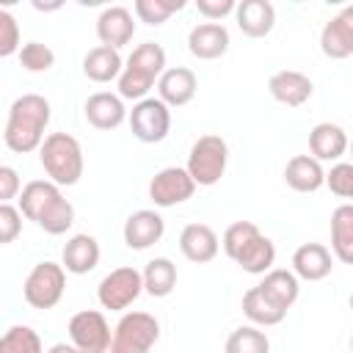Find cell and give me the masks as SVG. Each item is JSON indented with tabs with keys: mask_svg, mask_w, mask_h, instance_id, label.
<instances>
[{
	"mask_svg": "<svg viewBox=\"0 0 353 353\" xmlns=\"http://www.w3.org/2000/svg\"><path fill=\"white\" fill-rule=\"evenodd\" d=\"M47 124H50V102L41 94H22L8 108L3 141L17 154L36 152L44 143Z\"/></svg>",
	"mask_w": 353,
	"mask_h": 353,
	"instance_id": "cell-1",
	"label": "cell"
},
{
	"mask_svg": "<svg viewBox=\"0 0 353 353\" xmlns=\"http://www.w3.org/2000/svg\"><path fill=\"white\" fill-rule=\"evenodd\" d=\"M19 212L47 234H63L74 223V207L63 199L61 185L50 179H33L19 193Z\"/></svg>",
	"mask_w": 353,
	"mask_h": 353,
	"instance_id": "cell-2",
	"label": "cell"
},
{
	"mask_svg": "<svg viewBox=\"0 0 353 353\" xmlns=\"http://www.w3.org/2000/svg\"><path fill=\"white\" fill-rule=\"evenodd\" d=\"M39 163L55 185H77L83 176V149L80 141L69 132H52L39 149Z\"/></svg>",
	"mask_w": 353,
	"mask_h": 353,
	"instance_id": "cell-3",
	"label": "cell"
},
{
	"mask_svg": "<svg viewBox=\"0 0 353 353\" xmlns=\"http://www.w3.org/2000/svg\"><path fill=\"white\" fill-rule=\"evenodd\" d=\"M226 160H229V146L221 135H201L188 154V174L193 176L196 185L201 188H212L215 182H221L223 171H226Z\"/></svg>",
	"mask_w": 353,
	"mask_h": 353,
	"instance_id": "cell-4",
	"label": "cell"
},
{
	"mask_svg": "<svg viewBox=\"0 0 353 353\" xmlns=\"http://www.w3.org/2000/svg\"><path fill=\"white\" fill-rule=\"evenodd\" d=\"M160 336V323L149 312H127L113 328V353H149Z\"/></svg>",
	"mask_w": 353,
	"mask_h": 353,
	"instance_id": "cell-5",
	"label": "cell"
},
{
	"mask_svg": "<svg viewBox=\"0 0 353 353\" xmlns=\"http://www.w3.org/2000/svg\"><path fill=\"white\" fill-rule=\"evenodd\" d=\"M66 290V270L55 262H39L22 284V295L33 309H52Z\"/></svg>",
	"mask_w": 353,
	"mask_h": 353,
	"instance_id": "cell-6",
	"label": "cell"
},
{
	"mask_svg": "<svg viewBox=\"0 0 353 353\" xmlns=\"http://www.w3.org/2000/svg\"><path fill=\"white\" fill-rule=\"evenodd\" d=\"M141 292H143V273L130 265L110 270L97 287V298L102 309H110V312H124L127 306L135 303Z\"/></svg>",
	"mask_w": 353,
	"mask_h": 353,
	"instance_id": "cell-7",
	"label": "cell"
},
{
	"mask_svg": "<svg viewBox=\"0 0 353 353\" xmlns=\"http://www.w3.org/2000/svg\"><path fill=\"white\" fill-rule=\"evenodd\" d=\"M127 121H130V130L138 141L160 143L171 130V110L160 97H146V99L132 105Z\"/></svg>",
	"mask_w": 353,
	"mask_h": 353,
	"instance_id": "cell-8",
	"label": "cell"
},
{
	"mask_svg": "<svg viewBox=\"0 0 353 353\" xmlns=\"http://www.w3.org/2000/svg\"><path fill=\"white\" fill-rule=\"evenodd\" d=\"M69 339L80 353H108L113 345L110 325L102 312L83 309L69 320Z\"/></svg>",
	"mask_w": 353,
	"mask_h": 353,
	"instance_id": "cell-9",
	"label": "cell"
},
{
	"mask_svg": "<svg viewBox=\"0 0 353 353\" xmlns=\"http://www.w3.org/2000/svg\"><path fill=\"white\" fill-rule=\"evenodd\" d=\"M193 190H196L193 176L188 174V168H179V165L157 171L149 182V199L157 207H176V204L188 201L193 196Z\"/></svg>",
	"mask_w": 353,
	"mask_h": 353,
	"instance_id": "cell-10",
	"label": "cell"
},
{
	"mask_svg": "<svg viewBox=\"0 0 353 353\" xmlns=\"http://www.w3.org/2000/svg\"><path fill=\"white\" fill-rule=\"evenodd\" d=\"M320 50L323 55L342 61L353 55V3L345 6L336 17H331L320 33Z\"/></svg>",
	"mask_w": 353,
	"mask_h": 353,
	"instance_id": "cell-11",
	"label": "cell"
},
{
	"mask_svg": "<svg viewBox=\"0 0 353 353\" xmlns=\"http://www.w3.org/2000/svg\"><path fill=\"white\" fill-rule=\"evenodd\" d=\"M135 36V19H132V11L124 8V6H108L102 8V14L97 17V39L105 44V47H124L130 44Z\"/></svg>",
	"mask_w": 353,
	"mask_h": 353,
	"instance_id": "cell-12",
	"label": "cell"
},
{
	"mask_svg": "<svg viewBox=\"0 0 353 353\" xmlns=\"http://www.w3.org/2000/svg\"><path fill=\"white\" fill-rule=\"evenodd\" d=\"M165 232V221L154 210H138L124 221V243L132 251H146L149 245L160 243Z\"/></svg>",
	"mask_w": 353,
	"mask_h": 353,
	"instance_id": "cell-13",
	"label": "cell"
},
{
	"mask_svg": "<svg viewBox=\"0 0 353 353\" xmlns=\"http://www.w3.org/2000/svg\"><path fill=\"white\" fill-rule=\"evenodd\" d=\"M188 50L199 61H215L229 50V30L221 22H201L188 33Z\"/></svg>",
	"mask_w": 353,
	"mask_h": 353,
	"instance_id": "cell-14",
	"label": "cell"
},
{
	"mask_svg": "<svg viewBox=\"0 0 353 353\" xmlns=\"http://www.w3.org/2000/svg\"><path fill=\"white\" fill-rule=\"evenodd\" d=\"M199 80L193 74V69L188 66H171L160 74L157 80V97L168 105V108H182L196 97Z\"/></svg>",
	"mask_w": 353,
	"mask_h": 353,
	"instance_id": "cell-15",
	"label": "cell"
},
{
	"mask_svg": "<svg viewBox=\"0 0 353 353\" xmlns=\"http://www.w3.org/2000/svg\"><path fill=\"white\" fill-rule=\"evenodd\" d=\"M268 91L276 102L287 105V108H301L303 102H309L314 85L303 72L295 69H281L268 80Z\"/></svg>",
	"mask_w": 353,
	"mask_h": 353,
	"instance_id": "cell-16",
	"label": "cell"
},
{
	"mask_svg": "<svg viewBox=\"0 0 353 353\" xmlns=\"http://www.w3.org/2000/svg\"><path fill=\"white\" fill-rule=\"evenodd\" d=\"M85 119L91 127L97 130H116L119 124H124V119L130 116L121 97L119 94H110V91H97L85 99Z\"/></svg>",
	"mask_w": 353,
	"mask_h": 353,
	"instance_id": "cell-17",
	"label": "cell"
},
{
	"mask_svg": "<svg viewBox=\"0 0 353 353\" xmlns=\"http://www.w3.org/2000/svg\"><path fill=\"white\" fill-rule=\"evenodd\" d=\"M234 19L248 39H265L276 25V8L270 0H243L237 3Z\"/></svg>",
	"mask_w": 353,
	"mask_h": 353,
	"instance_id": "cell-18",
	"label": "cell"
},
{
	"mask_svg": "<svg viewBox=\"0 0 353 353\" xmlns=\"http://www.w3.org/2000/svg\"><path fill=\"white\" fill-rule=\"evenodd\" d=\"M218 234L212 226L207 223H188L179 234V251L185 259L196 262V265H204L210 259H215L218 254Z\"/></svg>",
	"mask_w": 353,
	"mask_h": 353,
	"instance_id": "cell-19",
	"label": "cell"
},
{
	"mask_svg": "<svg viewBox=\"0 0 353 353\" xmlns=\"http://www.w3.org/2000/svg\"><path fill=\"white\" fill-rule=\"evenodd\" d=\"M331 251L323 243H303L292 254V273L303 281H320L331 273Z\"/></svg>",
	"mask_w": 353,
	"mask_h": 353,
	"instance_id": "cell-20",
	"label": "cell"
},
{
	"mask_svg": "<svg viewBox=\"0 0 353 353\" xmlns=\"http://www.w3.org/2000/svg\"><path fill=\"white\" fill-rule=\"evenodd\" d=\"M347 135L339 124H331V121H320L312 127L309 132V152L314 160H339L345 152H347Z\"/></svg>",
	"mask_w": 353,
	"mask_h": 353,
	"instance_id": "cell-21",
	"label": "cell"
},
{
	"mask_svg": "<svg viewBox=\"0 0 353 353\" xmlns=\"http://www.w3.org/2000/svg\"><path fill=\"white\" fill-rule=\"evenodd\" d=\"M61 259H63V270L66 273H74V276L91 273L99 265V243H97V237H91V234L69 237L66 245H63Z\"/></svg>",
	"mask_w": 353,
	"mask_h": 353,
	"instance_id": "cell-22",
	"label": "cell"
},
{
	"mask_svg": "<svg viewBox=\"0 0 353 353\" xmlns=\"http://www.w3.org/2000/svg\"><path fill=\"white\" fill-rule=\"evenodd\" d=\"M284 182L298 193H314L325 185V171L312 154H295L284 168Z\"/></svg>",
	"mask_w": 353,
	"mask_h": 353,
	"instance_id": "cell-23",
	"label": "cell"
},
{
	"mask_svg": "<svg viewBox=\"0 0 353 353\" xmlns=\"http://www.w3.org/2000/svg\"><path fill=\"white\" fill-rule=\"evenodd\" d=\"M121 72H124V61H121L119 50H113V47L99 44V47L88 50L85 58H83V74H85L88 80H94V83L119 80Z\"/></svg>",
	"mask_w": 353,
	"mask_h": 353,
	"instance_id": "cell-24",
	"label": "cell"
},
{
	"mask_svg": "<svg viewBox=\"0 0 353 353\" xmlns=\"http://www.w3.org/2000/svg\"><path fill=\"white\" fill-rule=\"evenodd\" d=\"M262 292L276 303L281 306L284 312L298 301V292H301V284H298V276L292 270H284V268H273L265 273V279L259 281Z\"/></svg>",
	"mask_w": 353,
	"mask_h": 353,
	"instance_id": "cell-25",
	"label": "cell"
},
{
	"mask_svg": "<svg viewBox=\"0 0 353 353\" xmlns=\"http://www.w3.org/2000/svg\"><path fill=\"white\" fill-rule=\"evenodd\" d=\"M331 248L345 265H353V204H339L331 212Z\"/></svg>",
	"mask_w": 353,
	"mask_h": 353,
	"instance_id": "cell-26",
	"label": "cell"
},
{
	"mask_svg": "<svg viewBox=\"0 0 353 353\" xmlns=\"http://www.w3.org/2000/svg\"><path fill=\"white\" fill-rule=\"evenodd\" d=\"M243 314H245L254 325H279V323L287 317V312H284L281 306H276V303L262 292L259 284L251 287V290L243 295Z\"/></svg>",
	"mask_w": 353,
	"mask_h": 353,
	"instance_id": "cell-27",
	"label": "cell"
},
{
	"mask_svg": "<svg viewBox=\"0 0 353 353\" xmlns=\"http://www.w3.org/2000/svg\"><path fill=\"white\" fill-rule=\"evenodd\" d=\"M176 287V265L168 256H154L143 268V290L152 298H165Z\"/></svg>",
	"mask_w": 353,
	"mask_h": 353,
	"instance_id": "cell-28",
	"label": "cell"
},
{
	"mask_svg": "<svg viewBox=\"0 0 353 353\" xmlns=\"http://www.w3.org/2000/svg\"><path fill=\"white\" fill-rule=\"evenodd\" d=\"M245 273H254V276H265L268 270H273V262H276V245L265 237V234H259V237H254L245 248H243V254L234 259Z\"/></svg>",
	"mask_w": 353,
	"mask_h": 353,
	"instance_id": "cell-29",
	"label": "cell"
},
{
	"mask_svg": "<svg viewBox=\"0 0 353 353\" xmlns=\"http://www.w3.org/2000/svg\"><path fill=\"white\" fill-rule=\"evenodd\" d=\"M127 66H132V69H138V72L160 80V74L165 72V50L160 44H154V41H143V44H138L130 52Z\"/></svg>",
	"mask_w": 353,
	"mask_h": 353,
	"instance_id": "cell-30",
	"label": "cell"
},
{
	"mask_svg": "<svg viewBox=\"0 0 353 353\" xmlns=\"http://www.w3.org/2000/svg\"><path fill=\"white\" fill-rule=\"evenodd\" d=\"M226 353H270V339L256 325H240L229 334Z\"/></svg>",
	"mask_w": 353,
	"mask_h": 353,
	"instance_id": "cell-31",
	"label": "cell"
},
{
	"mask_svg": "<svg viewBox=\"0 0 353 353\" xmlns=\"http://www.w3.org/2000/svg\"><path fill=\"white\" fill-rule=\"evenodd\" d=\"M0 353H44L41 336L30 325H11L0 339Z\"/></svg>",
	"mask_w": 353,
	"mask_h": 353,
	"instance_id": "cell-32",
	"label": "cell"
},
{
	"mask_svg": "<svg viewBox=\"0 0 353 353\" xmlns=\"http://www.w3.org/2000/svg\"><path fill=\"white\" fill-rule=\"evenodd\" d=\"M262 232H259V226L256 223H251V221H234L232 226H226V232H223V251H226V256L234 262L240 254H243V248L254 240V237H259Z\"/></svg>",
	"mask_w": 353,
	"mask_h": 353,
	"instance_id": "cell-33",
	"label": "cell"
},
{
	"mask_svg": "<svg viewBox=\"0 0 353 353\" xmlns=\"http://www.w3.org/2000/svg\"><path fill=\"white\" fill-rule=\"evenodd\" d=\"M185 0H135V17L146 25H163L171 14H176Z\"/></svg>",
	"mask_w": 353,
	"mask_h": 353,
	"instance_id": "cell-34",
	"label": "cell"
},
{
	"mask_svg": "<svg viewBox=\"0 0 353 353\" xmlns=\"http://www.w3.org/2000/svg\"><path fill=\"white\" fill-rule=\"evenodd\" d=\"M157 80L154 77H149V74H143V72H138V69H132V66H124V72H121V77H119V97L121 99H146V94L152 91V85H154Z\"/></svg>",
	"mask_w": 353,
	"mask_h": 353,
	"instance_id": "cell-35",
	"label": "cell"
},
{
	"mask_svg": "<svg viewBox=\"0 0 353 353\" xmlns=\"http://www.w3.org/2000/svg\"><path fill=\"white\" fill-rule=\"evenodd\" d=\"M19 63L28 72H47L55 63V52L47 44H41V41H28L19 50Z\"/></svg>",
	"mask_w": 353,
	"mask_h": 353,
	"instance_id": "cell-36",
	"label": "cell"
},
{
	"mask_svg": "<svg viewBox=\"0 0 353 353\" xmlns=\"http://www.w3.org/2000/svg\"><path fill=\"white\" fill-rule=\"evenodd\" d=\"M325 185L339 199H353V163H334L325 174Z\"/></svg>",
	"mask_w": 353,
	"mask_h": 353,
	"instance_id": "cell-37",
	"label": "cell"
},
{
	"mask_svg": "<svg viewBox=\"0 0 353 353\" xmlns=\"http://www.w3.org/2000/svg\"><path fill=\"white\" fill-rule=\"evenodd\" d=\"M19 50H22V44H19V25H17L14 14L3 8L0 11V55L11 58Z\"/></svg>",
	"mask_w": 353,
	"mask_h": 353,
	"instance_id": "cell-38",
	"label": "cell"
},
{
	"mask_svg": "<svg viewBox=\"0 0 353 353\" xmlns=\"http://www.w3.org/2000/svg\"><path fill=\"white\" fill-rule=\"evenodd\" d=\"M22 232V212L14 204H0V243H14Z\"/></svg>",
	"mask_w": 353,
	"mask_h": 353,
	"instance_id": "cell-39",
	"label": "cell"
},
{
	"mask_svg": "<svg viewBox=\"0 0 353 353\" xmlns=\"http://www.w3.org/2000/svg\"><path fill=\"white\" fill-rule=\"evenodd\" d=\"M196 8L204 19L210 22H221L223 17L234 14L237 11V3L234 0H196Z\"/></svg>",
	"mask_w": 353,
	"mask_h": 353,
	"instance_id": "cell-40",
	"label": "cell"
},
{
	"mask_svg": "<svg viewBox=\"0 0 353 353\" xmlns=\"http://www.w3.org/2000/svg\"><path fill=\"white\" fill-rule=\"evenodd\" d=\"M17 193H22L19 174L11 165H0V199H3V204H11V199H17Z\"/></svg>",
	"mask_w": 353,
	"mask_h": 353,
	"instance_id": "cell-41",
	"label": "cell"
},
{
	"mask_svg": "<svg viewBox=\"0 0 353 353\" xmlns=\"http://www.w3.org/2000/svg\"><path fill=\"white\" fill-rule=\"evenodd\" d=\"M47 353H80V350H77L72 342H69V345H66V342H58V345H52Z\"/></svg>",
	"mask_w": 353,
	"mask_h": 353,
	"instance_id": "cell-42",
	"label": "cell"
},
{
	"mask_svg": "<svg viewBox=\"0 0 353 353\" xmlns=\"http://www.w3.org/2000/svg\"><path fill=\"white\" fill-rule=\"evenodd\" d=\"M33 8H39V11H55V8H61V3H50V6H44V3H33Z\"/></svg>",
	"mask_w": 353,
	"mask_h": 353,
	"instance_id": "cell-43",
	"label": "cell"
},
{
	"mask_svg": "<svg viewBox=\"0 0 353 353\" xmlns=\"http://www.w3.org/2000/svg\"><path fill=\"white\" fill-rule=\"evenodd\" d=\"M350 309H353V292H350Z\"/></svg>",
	"mask_w": 353,
	"mask_h": 353,
	"instance_id": "cell-44",
	"label": "cell"
},
{
	"mask_svg": "<svg viewBox=\"0 0 353 353\" xmlns=\"http://www.w3.org/2000/svg\"><path fill=\"white\" fill-rule=\"evenodd\" d=\"M350 350H353V336H350Z\"/></svg>",
	"mask_w": 353,
	"mask_h": 353,
	"instance_id": "cell-45",
	"label": "cell"
},
{
	"mask_svg": "<svg viewBox=\"0 0 353 353\" xmlns=\"http://www.w3.org/2000/svg\"><path fill=\"white\" fill-rule=\"evenodd\" d=\"M350 154H353V143H350Z\"/></svg>",
	"mask_w": 353,
	"mask_h": 353,
	"instance_id": "cell-46",
	"label": "cell"
},
{
	"mask_svg": "<svg viewBox=\"0 0 353 353\" xmlns=\"http://www.w3.org/2000/svg\"><path fill=\"white\" fill-rule=\"evenodd\" d=\"M108 353H113V350H108Z\"/></svg>",
	"mask_w": 353,
	"mask_h": 353,
	"instance_id": "cell-47",
	"label": "cell"
}]
</instances>
